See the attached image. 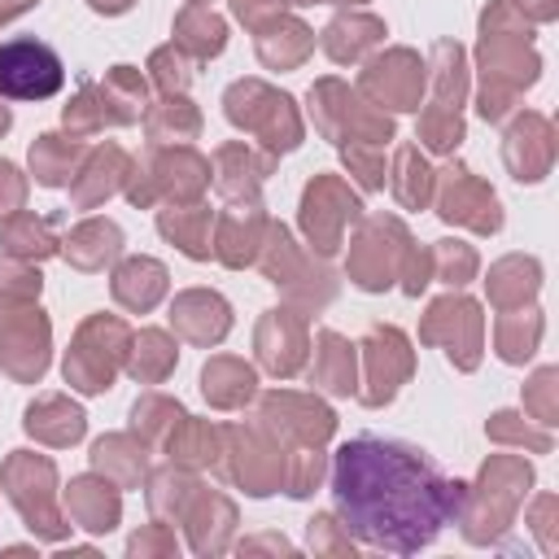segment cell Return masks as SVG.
<instances>
[{
    "mask_svg": "<svg viewBox=\"0 0 559 559\" xmlns=\"http://www.w3.org/2000/svg\"><path fill=\"white\" fill-rule=\"evenodd\" d=\"M192 4H205V0H192Z\"/></svg>",
    "mask_w": 559,
    "mask_h": 559,
    "instance_id": "obj_45",
    "label": "cell"
},
{
    "mask_svg": "<svg viewBox=\"0 0 559 559\" xmlns=\"http://www.w3.org/2000/svg\"><path fill=\"white\" fill-rule=\"evenodd\" d=\"M223 105H227V118L236 127L253 131L266 144L271 157L301 144V122H297V109H293V100L284 92H275V87H266L258 79H240V83L227 87Z\"/></svg>",
    "mask_w": 559,
    "mask_h": 559,
    "instance_id": "obj_3",
    "label": "cell"
},
{
    "mask_svg": "<svg viewBox=\"0 0 559 559\" xmlns=\"http://www.w3.org/2000/svg\"><path fill=\"white\" fill-rule=\"evenodd\" d=\"M262 231H266V218L258 214L253 201H249V210H245V205H231V210L218 218V240H214L210 249H214L227 266H245V262L258 253Z\"/></svg>",
    "mask_w": 559,
    "mask_h": 559,
    "instance_id": "obj_15",
    "label": "cell"
},
{
    "mask_svg": "<svg viewBox=\"0 0 559 559\" xmlns=\"http://www.w3.org/2000/svg\"><path fill=\"white\" fill-rule=\"evenodd\" d=\"M0 301V367L17 380H39L48 367V319L31 301Z\"/></svg>",
    "mask_w": 559,
    "mask_h": 559,
    "instance_id": "obj_6",
    "label": "cell"
},
{
    "mask_svg": "<svg viewBox=\"0 0 559 559\" xmlns=\"http://www.w3.org/2000/svg\"><path fill=\"white\" fill-rule=\"evenodd\" d=\"M450 175H454V179H450V188H445V197H441V218H459V223H472L476 231H489V223H485L476 210L498 214L493 192H489L485 183H476L463 166H459V170H450Z\"/></svg>",
    "mask_w": 559,
    "mask_h": 559,
    "instance_id": "obj_23",
    "label": "cell"
},
{
    "mask_svg": "<svg viewBox=\"0 0 559 559\" xmlns=\"http://www.w3.org/2000/svg\"><path fill=\"white\" fill-rule=\"evenodd\" d=\"M4 127H9V109L0 105V131H4Z\"/></svg>",
    "mask_w": 559,
    "mask_h": 559,
    "instance_id": "obj_43",
    "label": "cell"
},
{
    "mask_svg": "<svg viewBox=\"0 0 559 559\" xmlns=\"http://www.w3.org/2000/svg\"><path fill=\"white\" fill-rule=\"evenodd\" d=\"M310 384H319V389H328V393H336V397H345V393L358 389V384H354V345H349L345 336H336V332H319V336H314Z\"/></svg>",
    "mask_w": 559,
    "mask_h": 559,
    "instance_id": "obj_19",
    "label": "cell"
},
{
    "mask_svg": "<svg viewBox=\"0 0 559 559\" xmlns=\"http://www.w3.org/2000/svg\"><path fill=\"white\" fill-rule=\"evenodd\" d=\"M419 83H424V66L406 48L371 61L362 74V92H371L389 109H419Z\"/></svg>",
    "mask_w": 559,
    "mask_h": 559,
    "instance_id": "obj_11",
    "label": "cell"
},
{
    "mask_svg": "<svg viewBox=\"0 0 559 559\" xmlns=\"http://www.w3.org/2000/svg\"><path fill=\"white\" fill-rule=\"evenodd\" d=\"M66 83V66L52 44L35 35H13L0 44V96L9 100H48Z\"/></svg>",
    "mask_w": 559,
    "mask_h": 559,
    "instance_id": "obj_5",
    "label": "cell"
},
{
    "mask_svg": "<svg viewBox=\"0 0 559 559\" xmlns=\"http://www.w3.org/2000/svg\"><path fill=\"white\" fill-rule=\"evenodd\" d=\"M26 432L52 445H70L83 437V411L70 397H39L26 406Z\"/></svg>",
    "mask_w": 559,
    "mask_h": 559,
    "instance_id": "obj_22",
    "label": "cell"
},
{
    "mask_svg": "<svg viewBox=\"0 0 559 559\" xmlns=\"http://www.w3.org/2000/svg\"><path fill=\"white\" fill-rule=\"evenodd\" d=\"M362 354H367V384H371L362 389V402L380 406L411 376V345L397 328H371V336L362 341Z\"/></svg>",
    "mask_w": 559,
    "mask_h": 559,
    "instance_id": "obj_10",
    "label": "cell"
},
{
    "mask_svg": "<svg viewBox=\"0 0 559 559\" xmlns=\"http://www.w3.org/2000/svg\"><path fill=\"white\" fill-rule=\"evenodd\" d=\"M118 249H122V231H118V223H109V218H87V223H79V227L70 231V240H66V258H70L79 271L105 266L109 258H118Z\"/></svg>",
    "mask_w": 559,
    "mask_h": 559,
    "instance_id": "obj_21",
    "label": "cell"
},
{
    "mask_svg": "<svg viewBox=\"0 0 559 559\" xmlns=\"http://www.w3.org/2000/svg\"><path fill=\"white\" fill-rule=\"evenodd\" d=\"M384 35V26L367 13H354V17H336L328 31H323V48L332 61H354L362 57V48H371L376 39Z\"/></svg>",
    "mask_w": 559,
    "mask_h": 559,
    "instance_id": "obj_29",
    "label": "cell"
},
{
    "mask_svg": "<svg viewBox=\"0 0 559 559\" xmlns=\"http://www.w3.org/2000/svg\"><path fill=\"white\" fill-rule=\"evenodd\" d=\"M231 9H236V17H240V22H249L253 31L280 13V4H275V0H231Z\"/></svg>",
    "mask_w": 559,
    "mask_h": 559,
    "instance_id": "obj_40",
    "label": "cell"
},
{
    "mask_svg": "<svg viewBox=\"0 0 559 559\" xmlns=\"http://www.w3.org/2000/svg\"><path fill=\"white\" fill-rule=\"evenodd\" d=\"M201 131V114L192 109V100L183 96H166L157 109H148V140L153 144H170V140H192Z\"/></svg>",
    "mask_w": 559,
    "mask_h": 559,
    "instance_id": "obj_30",
    "label": "cell"
},
{
    "mask_svg": "<svg viewBox=\"0 0 559 559\" xmlns=\"http://www.w3.org/2000/svg\"><path fill=\"white\" fill-rule=\"evenodd\" d=\"M258 419H262L266 432L293 437L301 450H319L336 428L332 411L323 402H314V397H301V393H266Z\"/></svg>",
    "mask_w": 559,
    "mask_h": 559,
    "instance_id": "obj_8",
    "label": "cell"
},
{
    "mask_svg": "<svg viewBox=\"0 0 559 559\" xmlns=\"http://www.w3.org/2000/svg\"><path fill=\"white\" fill-rule=\"evenodd\" d=\"M332 528H336L332 515H314V520L306 524V533H310V550H354V546H349V533L332 537Z\"/></svg>",
    "mask_w": 559,
    "mask_h": 559,
    "instance_id": "obj_38",
    "label": "cell"
},
{
    "mask_svg": "<svg viewBox=\"0 0 559 559\" xmlns=\"http://www.w3.org/2000/svg\"><path fill=\"white\" fill-rule=\"evenodd\" d=\"M52 249H57V240H52V223H48V218L17 214V218L4 227V253H9V258H17V262L48 258Z\"/></svg>",
    "mask_w": 559,
    "mask_h": 559,
    "instance_id": "obj_31",
    "label": "cell"
},
{
    "mask_svg": "<svg viewBox=\"0 0 559 559\" xmlns=\"http://www.w3.org/2000/svg\"><path fill=\"white\" fill-rule=\"evenodd\" d=\"M22 197H26L22 175L13 170V162H4V157H0V214H13V210L22 205Z\"/></svg>",
    "mask_w": 559,
    "mask_h": 559,
    "instance_id": "obj_39",
    "label": "cell"
},
{
    "mask_svg": "<svg viewBox=\"0 0 559 559\" xmlns=\"http://www.w3.org/2000/svg\"><path fill=\"white\" fill-rule=\"evenodd\" d=\"M127 323L114 319V314H92L79 336H74V349L66 354V380L79 389V393H105L114 384V371L127 354Z\"/></svg>",
    "mask_w": 559,
    "mask_h": 559,
    "instance_id": "obj_4",
    "label": "cell"
},
{
    "mask_svg": "<svg viewBox=\"0 0 559 559\" xmlns=\"http://www.w3.org/2000/svg\"><path fill=\"white\" fill-rule=\"evenodd\" d=\"M288 4H319V0H288Z\"/></svg>",
    "mask_w": 559,
    "mask_h": 559,
    "instance_id": "obj_44",
    "label": "cell"
},
{
    "mask_svg": "<svg viewBox=\"0 0 559 559\" xmlns=\"http://www.w3.org/2000/svg\"><path fill=\"white\" fill-rule=\"evenodd\" d=\"M166 293V266L153 262V258H127L118 271H114V297L127 306V310H153L157 297Z\"/></svg>",
    "mask_w": 559,
    "mask_h": 559,
    "instance_id": "obj_18",
    "label": "cell"
},
{
    "mask_svg": "<svg viewBox=\"0 0 559 559\" xmlns=\"http://www.w3.org/2000/svg\"><path fill=\"white\" fill-rule=\"evenodd\" d=\"M332 502L362 546L415 555L463 511L467 485L402 437L358 432L332 454Z\"/></svg>",
    "mask_w": 559,
    "mask_h": 559,
    "instance_id": "obj_1",
    "label": "cell"
},
{
    "mask_svg": "<svg viewBox=\"0 0 559 559\" xmlns=\"http://www.w3.org/2000/svg\"><path fill=\"white\" fill-rule=\"evenodd\" d=\"M92 467L100 472V476H114L118 485H140L144 480V467H148V454H144V445H135L131 437H100L96 445H92Z\"/></svg>",
    "mask_w": 559,
    "mask_h": 559,
    "instance_id": "obj_26",
    "label": "cell"
},
{
    "mask_svg": "<svg viewBox=\"0 0 559 559\" xmlns=\"http://www.w3.org/2000/svg\"><path fill=\"white\" fill-rule=\"evenodd\" d=\"M148 70H153V79H157V87L162 92H183L188 87V79H192V70H188V57L170 44V48H157L153 52V61H148Z\"/></svg>",
    "mask_w": 559,
    "mask_h": 559,
    "instance_id": "obj_36",
    "label": "cell"
},
{
    "mask_svg": "<svg viewBox=\"0 0 559 559\" xmlns=\"http://www.w3.org/2000/svg\"><path fill=\"white\" fill-rule=\"evenodd\" d=\"M397 175H402V179H393V192H397L406 205H424L432 179H428V166L419 162L415 148H402V153H397Z\"/></svg>",
    "mask_w": 559,
    "mask_h": 559,
    "instance_id": "obj_35",
    "label": "cell"
},
{
    "mask_svg": "<svg viewBox=\"0 0 559 559\" xmlns=\"http://www.w3.org/2000/svg\"><path fill=\"white\" fill-rule=\"evenodd\" d=\"M192 498H197V480L183 476V472H162L153 480V489H148V507L157 515H183Z\"/></svg>",
    "mask_w": 559,
    "mask_h": 559,
    "instance_id": "obj_34",
    "label": "cell"
},
{
    "mask_svg": "<svg viewBox=\"0 0 559 559\" xmlns=\"http://www.w3.org/2000/svg\"><path fill=\"white\" fill-rule=\"evenodd\" d=\"M271 153L266 157H253V148H245V144H227V148H218V157H214V183H218V192L223 197H249L253 201V192H258V183L266 179V170H271Z\"/></svg>",
    "mask_w": 559,
    "mask_h": 559,
    "instance_id": "obj_16",
    "label": "cell"
},
{
    "mask_svg": "<svg viewBox=\"0 0 559 559\" xmlns=\"http://www.w3.org/2000/svg\"><path fill=\"white\" fill-rule=\"evenodd\" d=\"M0 485L9 493V502L22 511L26 528L35 537H48V542H61L70 533V524L61 520L57 511V498H52V485H57V467L52 459L44 454H31V450H13L0 467Z\"/></svg>",
    "mask_w": 559,
    "mask_h": 559,
    "instance_id": "obj_2",
    "label": "cell"
},
{
    "mask_svg": "<svg viewBox=\"0 0 559 559\" xmlns=\"http://www.w3.org/2000/svg\"><path fill=\"white\" fill-rule=\"evenodd\" d=\"M157 227H162V236L166 240H175L188 258H210L214 249H210V210L205 205H170V210H162V218H157Z\"/></svg>",
    "mask_w": 559,
    "mask_h": 559,
    "instance_id": "obj_24",
    "label": "cell"
},
{
    "mask_svg": "<svg viewBox=\"0 0 559 559\" xmlns=\"http://www.w3.org/2000/svg\"><path fill=\"white\" fill-rule=\"evenodd\" d=\"M148 550H175V537L162 524H153L148 533H135L131 537V555H148Z\"/></svg>",
    "mask_w": 559,
    "mask_h": 559,
    "instance_id": "obj_41",
    "label": "cell"
},
{
    "mask_svg": "<svg viewBox=\"0 0 559 559\" xmlns=\"http://www.w3.org/2000/svg\"><path fill=\"white\" fill-rule=\"evenodd\" d=\"M131 376L135 380H144V384H157V380H166V371L175 367V341L166 336V332H140L135 341H131Z\"/></svg>",
    "mask_w": 559,
    "mask_h": 559,
    "instance_id": "obj_32",
    "label": "cell"
},
{
    "mask_svg": "<svg viewBox=\"0 0 559 559\" xmlns=\"http://www.w3.org/2000/svg\"><path fill=\"white\" fill-rule=\"evenodd\" d=\"M127 153L118 148V144H105V148H96L92 157H87V166L74 175V205H96L100 197H109V192H118L122 188V179H127Z\"/></svg>",
    "mask_w": 559,
    "mask_h": 559,
    "instance_id": "obj_17",
    "label": "cell"
},
{
    "mask_svg": "<svg viewBox=\"0 0 559 559\" xmlns=\"http://www.w3.org/2000/svg\"><path fill=\"white\" fill-rule=\"evenodd\" d=\"M66 507H70V520L87 533H109L118 524V489L109 485V476L105 480H96V476L70 480Z\"/></svg>",
    "mask_w": 559,
    "mask_h": 559,
    "instance_id": "obj_14",
    "label": "cell"
},
{
    "mask_svg": "<svg viewBox=\"0 0 559 559\" xmlns=\"http://www.w3.org/2000/svg\"><path fill=\"white\" fill-rule=\"evenodd\" d=\"M358 218L354 192L336 175H319L301 197V231L319 253H336L345 227Z\"/></svg>",
    "mask_w": 559,
    "mask_h": 559,
    "instance_id": "obj_7",
    "label": "cell"
},
{
    "mask_svg": "<svg viewBox=\"0 0 559 559\" xmlns=\"http://www.w3.org/2000/svg\"><path fill=\"white\" fill-rule=\"evenodd\" d=\"M39 293V271L17 266V258L0 262V301H31Z\"/></svg>",
    "mask_w": 559,
    "mask_h": 559,
    "instance_id": "obj_37",
    "label": "cell"
},
{
    "mask_svg": "<svg viewBox=\"0 0 559 559\" xmlns=\"http://www.w3.org/2000/svg\"><path fill=\"white\" fill-rule=\"evenodd\" d=\"M205 183H210V162L197 157L192 148H175V153H162V157L153 162V170L144 175V183L135 179V183L127 188V197H131L135 205H148L157 192H162V197H175V201H197V197L205 192Z\"/></svg>",
    "mask_w": 559,
    "mask_h": 559,
    "instance_id": "obj_9",
    "label": "cell"
},
{
    "mask_svg": "<svg viewBox=\"0 0 559 559\" xmlns=\"http://www.w3.org/2000/svg\"><path fill=\"white\" fill-rule=\"evenodd\" d=\"M253 367H245L240 358H214L201 371V389L214 406H245L253 397Z\"/></svg>",
    "mask_w": 559,
    "mask_h": 559,
    "instance_id": "obj_25",
    "label": "cell"
},
{
    "mask_svg": "<svg viewBox=\"0 0 559 559\" xmlns=\"http://www.w3.org/2000/svg\"><path fill=\"white\" fill-rule=\"evenodd\" d=\"M79 140H66V135H39L31 144V170L44 188H61L74 179V162H79Z\"/></svg>",
    "mask_w": 559,
    "mask_h": 559,
    "instance_id": "obj_28",
    "label": "cell"
},
{
    "mask_svg": "<svg viewBox=\"0 0 559 559\" xmlns=\"http://www.w3.org/2000/svg\"><path fill=\"white\" fill-rule=\"evenodd\" d=\"M170 323H175L188 341H197V345H214V341H223V332L231 328V310H227V301H223L218 293L192 288V293L175 297V306H170Z\"/></svg>",
    "mask_w": 559,
    "mask_h": 559,
    "instance_id": "obj_13",
    "label": "cell"
},
{
    "mask_svg": "<svg viewBox=\"0 0 559 559\" xmlns=\"http://www.w3.org/2000/svg\"><path fill=\"white\" fill-rule=\"evenodd\" d=\"M87 4H92L96 13H127L135 0H87Z\"/></svg>",
    "mask_w": 559,
    "mask_h": 559,
    "instance_id": "obj_42",
    "label": "cell"
},
{
    "mask_svg": "<svg viewBox=\"0 0 559 559\" xmlns=\"http://www.w3.org/2000/svg\"><path fill=\"white\" fill-rule=\"evenodd\" d=\"M306 354V328L293 310H266V319L258 323V358L266 371L275 376H293L301 367Z\"/></svg>",
    "mask_w": 559,
    "mask_h": 559,
    "instance_id": "obj_12",
    "label": "cell"
},
{
    "mask_svg": "<svg viewBox=\"0 0 559 559\" xmlns=\"http://www.w3.org/2000/svg\"><path fill=\"white\" fill-rule=\"evenodd\" d=\"M175 44L188 48L197 61H205V57L223 52V44H227V26H223L205 4H188V9L175 17Z\"/></svg>",
    "mask_w": 559,
    "mask_h": 559,
    "instance_id": "obj_27",
    "label": "cell"
},
{
    "mask_svg": "<svg viewBox=\"0 0 559 559\" xmlns=\"http://www.w3.org/2000/svg\"><path fill=\"white\" fill-rule=\"evenodd\" d=\"M310 48H314L310 31H306L301 22H293V17H280V13H275L271 22L258 26V57H262L271 70H288V66L306 61Z\"/></svg>",
    "mask_w": 559,
    "mask_h": 559,
    "instance_id": "obj_20",
    "label": "cell"
},
{
    "mask_svg": "<svg viewBox=\"0 0 559 559\" xmlns=\"http://www.w3.org/2000/svg\"><path fill=\"white\" fill-rule=\"evenodd\" d=\"M100 92H105V105H118V118L114 122H135L144 114V79L131 66H114L105 74Z\"/></svg>",
    "mask_w": 559,
    "mask_h": 559,
    "instance_id": "obj_33",
    "label": "cell"
}]
</instances>
